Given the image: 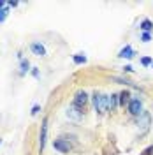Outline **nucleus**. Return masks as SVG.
<instances>
[{
	"label": "nucleus",
	"mask_w": 153,
	"mask_h": 155,
	"mask_svg": "<svg viewBox=\"0 0 153 155\" xmlns=\"http://www.w3.org/2000/svg\"><path fill=\"white\" fill-rule=\"evenodd\" d=\"M93 107H95L97 113H100V115H104L106 111H107V95H102V94H93Z\"/></svg>",
	"instance_id": "1"
},
{
	"label": "nucleus",
	"mask_w": 153,
	"mask_h": 155,
	"mask_svg": "<svg viewBox=\"0 0 153 155\" xmlns=\"http://www.w3.org/2000/svg\"><path fill=\"white\" fill-rule=\"evenodd\" d=\"M150 125H151V116H150V113H148V111H143V113L139 115V118H137V127H139V132H141V134H143V132H146Z\"/></svg>",
	"instance_id": "2"
},
{
	"label": "nucleus",
	"mask_w": 153,
	"mask_h": 155,
	"mask_svg": "<svg viewBox=\"0 0 153 155\" xmlns=\"http://www.w3.org/2000/svg\"><path fill=\"white\" fill-rule=\"evenodd\" d=\"M46 139H48V118H44L42 125H41V134H39V150L41 152L46 146Z\"/></svg>",
	"instance_id": "3"
},
{
	"label": "nucleus",
	"mask_w": 153,
	"mask_h": 155,
	"mask_svg": "<svg viewBox=\"0 0 153 155\" xmlns=\"http://www.w3.org/2000/svg\"><path fill=\"white\" fill-rule=\"evenodd\" d=\"M65 115H67L69 120H74V122H79L81 120V116H83V111L76 106H69L65 109Z\"/></svg>",
	"instance_id": "4"
},
{
	"label": "nucleus",
	"mask_w": 153,
	"mask_h": 155,
	"mask_svg": "<svg viewBox=\"0 0 153 155\" xmlns=\"http://www.w3.org/2000/svg\"><path fill=\"white\" fill-rule=\"evenodd\" d=\"M86 102H88V95H86V92H77L76 95H74V102H72V106L83 109V107L86 106Z\"/></svg>",
	"instance_id": "5"
},
{
	"label": "nucleus",
	"mask_w": 153,
	"mask_h": 155,
	"mask_svg": "<svg viewBox=\"0 0 153 155\" xmlns=\"http://www.w3.org/2000/svg\"><path fill=\"white\" fill-rule=\"evenodd\" d=\"M129 111H130V115H135L139 116L143 113V104H141V101L139 99H132L130 102H129Z\"/></svg>",
	"instance_id": "6"
},
{
	"label": "nucleus",
	"mask_w": 153,
	"mask_h": 155,
	"mask_svg": "<svg viewBox=\"0 0 153 155\" xmlns=\"http://www.w3.org/2000/svg\"><path fill=\"white\" fill-rule=\"evenodd\" d=\"M53 148L58 150V152H62V153H67L69 150H70V145H69L65 139H55L53 141Z\"/></svg>",
	"instance_id": "7"
},
{
	"label": "nucleus",
	"mask_w": 153,
	"mask_h": 155,
	"mask_svg": "<svg viewBox=\"0 0 153 155\" xmlns=\"http://www.w3.org/2000/svg\"><path fill=\"white\" fill-rule=\"evenodd\" d=\"M30 49H32V53H34L35 57H46V48H44L41 42H32Z\"/></svg>",
	"instance_id": "8"
},
{
	"label": "nucleus",
	"mask_w": 153,
	"mask_h": 155,
	"mask_svg": "<svg viewBox=\"0 0 153 155\" xmlns=\"http://www.w3.org/2000/svg\"><path fill=\"white\" fill-rule=\"evenodd\" d=\"M118 57L120 58H132L134 57V49L130 48V46H125V48L118 53Z\"/></svg>",
	"instance_id": "9"
},
{
	"label": "nucleus",
	"mask_w": 153,
	"mask_h": 155,
	"mask_svg": "<svg viewBox=\"0 0 153 155\" xmlns=\"http://www.w3.org/2000/svg\"><path fill=\"white\" fill-rule=\"evenodd\" d=\"M118 97L116 94H113V95H107V107H116L118 106Z\"/></svg>",
	"instance_id": "10"
},
{
	"label": "nucleus",
	"mask_w": 153,
	"mask_h": 155,
	"mask_svg": "<svg viewBox=\"0 0 153 155\" xmlns=\"http://www.w3.org/2000/svg\"><path fill=\"white\" fill-rule=\"evenodd\" d=\"M141 30L146 32V34H150V30H153V23L150 19H143V23H141Z\"/></svg>",
	"instance_id": "11"
},
{
	"label": "nucleus",
	"mask_w": 153,
	"mask_h": 155,
	"mask_svg": "<svg viewBox=\"0 0 153 155\" xmlns=\"http://www.w3.org/2000/svg\"><path fill=\"white\" fill-rule=\"evenodd\" d=\"M129 97H130V94H129V92L120 94V97H118V99H120V104H122V106H125V104H129V102H130V99H129Z\"/></svg>",
	"instance_id": "12"
},
{
	"label": "nucleus",
	"mask_w": 153,
	"mask_h": 155,
	"mask_svg": "<svg viewBox=\"0 0 153 155\" xmlns=\"http://www.w3.org/2000/svg\"><path fill=\"white\" fill-rule=\"evenodd\" d=\"M74 64H77V65L86 64V57L85 55H74Z\"/></svg>",
	"instance_id": "13"
},
{
	"label": "nucleus",
	"mask_w": 153,
	"mask_h": 155,
	"mask_svg": "<svg viewBox=\"0 0 153 155\" xmlns=\"http://www.w3.org/2000/svg\"><path fill=\"white\" fill-rule=\"evenodd\" d=\"M28 67H30V64H28V60H21V74H25V72H28Z\"/></svg>",
	"instance_id": "14"
},
{
	"label": "nucleus",
	"mask_w": 153,
	"mask_h": 155,
	"mask_svg": "<svg viewBox=\"0 0 153 155\" xmlns=\"http://www.w3.org/2000/svg\"><path fill=\"white\" fill-rule=\"evenodd\" d=\"M7 14H9V11H7V9H2V11H0V23H2V21H5Z\"/></svg>",
	"instance_id": "15"
},
{
	"label": "nucleus",
	"mask_w": 153,
	"mask_h": 155,
	"mask_svg": "<svg viewBox=\"0 0 153 155\" xmlns=\"http://www.w3.org/2000/svg\"><path fill=\"white\" fill-rule=\"evenodd\" d=\"M151 62H153V60L150 57H144L143 60H141V64H143V65H146V67H148V65H151Z\"/></svg>",
	"instance_id": "16"
},
{
	"label": "nucleus",
	"mask_w": 153,
	"mask_h": 155,
	"mask_svg": "<svg viewBox=\"0 0 153 155\" xmlns=\"http://www.w3.org/2000/svg\"><path fill=\"white\" fill-rule=\"evenodd\" d=\"M141 39H143V42H150V41H151V35L144 32V34H143V37H141Z\"/></svg>",
	"instance_id": "17"
},
{
	"label": "nucleus",
	"mask_w": 153,
	"mask_h": 155,
	"mask_svg": "<svg viewBox=\"0 0 153 155\" xmlns=\"http://www.w3.org/2000/svg\"><path fill=\"white\" fill-rule=\"evenodd\" d=\"M39 111H41V107H39V106H37V104H35V106H34V107H32V115H34V116H35V115H37V113H39Z\"/></svg>",
	"instance_id": "18"
},
{
	"label": "nucleus",
	"mask_w": 153,
	"mask_h": 155,
	"mask_svg": "<svg viewBox=\"0 0 153 155\" xmlns=\"http://www.w3.org/2000/svg\"><path fill=\"white\" fill-rule=\"evenodd\" d=\"M123 71H125V72H132V71H134V69L130 67V65H125V67H123Z\"/></svg>",
	"instance_id": "19"
},
{
	"label": "nucleus",
	"mask_w": 153,
	"mask_h": 155,
	"mask_svg": "<svg viewBox=\"0 0 153 155\" xmlns=\"http://www.w3.org/2000/svg\"><path fill=\"white\" fill-rule=\"evenodd\" d=\"M144 153H146V155H153V146H150V148H148Z\"/></svg>",
	"instance_id": "20"
},
{
	"label": "nucleus",
	"mask_w": 153,
	"mask_h": 155,
	"mask_svg": "<svg viewBox=\"0 0 153 155\" xmlns=\"http://www.w3.org/2000/svg\"><path fill=\"white\" fill-rule=\"evenodd\" d=\"M32 74H34L35 78H39V71H37V69H34V71H32Z\"/></svg>",
	"instance_id": "21"
},
{
	"label": "nucleus",
	"mask_w": 153,
	"mask_h": 155,
	"mask_svg": "<svg viewBox=\"0 0 153 155\" xmlns=\"http://www.w3.org/2000/svg\"><path fill=\"white\" fill-rule=\"evenodd\" d=\"M4 5H5V2H4V0H0V11L4 9Z\"/></svg>",
	"instance_id": "22"
},
{
	"label": "nucleus",
	"mask_w": 153,
	"mask_h": 155,
	"mask_svg": "<svg viewBox=\"0 0 153 155\" xmlns=\"http://www.w3.org/2000/svg\"><path fill=\"white\" fill-rule=\"evenodd\" d=\"M0 145H2V139H0Z\"/></svg>",
	"instance_id": "23"
},
{
	"label": "nucleus",
	"mask_w": 153,
	"mask_h": 155,
	"mask_svg": "<svg viewBox=\"0 0 153 155\" xmlns=\"http://www.w3.org/2000/svg\"><path fill=\"white\" fill-rule=\"evenodd\" d=\"M151 67H153V62H151Z\"/></svg>",
	"instance_id": "24"
}]
</instances>
